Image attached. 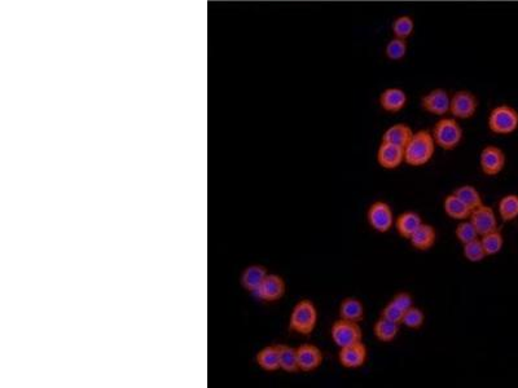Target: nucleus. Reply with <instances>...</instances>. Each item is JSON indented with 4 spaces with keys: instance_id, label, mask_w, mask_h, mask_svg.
<instances>
[{
    "instance_id": "obj_1",
    "label": "nucleus",
    "mask_w": 518,
    "mask_h": 388,
    "mask_svg": "<svg viewBox=\"0 0 518 388\" xmlns=\"http://www.w3.org/2000/svg\"><path fill=\"white\" fill-rule=\"evenodd\" d=\"M436 141L431 131L420 129L405 146V163L410 167H422L428 164L436 153Z\"/></svg>"
},
{
    "instance_id": "obj_2",
    "label": "nucleus",
    "mask_w": 518,
    "mask_h": 388,
    "mask_svg": "<svg viewBox=\"0 0 518 388\" xmlns=\"http://www.w3.org/2000/svg\"><path fill=\"white\" fill-rule=\"evenodd\" d=\"M319 315L316 306L310 299L296 303L289 316V330L302 337H310L315 332Z\"/></svg>"
},
{
    "instance_id": "obj_3",
    "label": "nucleus",
    "mask_w": 518,
    "mask_h": 388,
    "mask_svg": "<svg viewBox=\"0 0 518 388\" xmlns=\"http://www.w3.org/2000/svg\"><path fill=\"white\" fill-rule=\"evenodd\" d=\"M431 135L438 148L443 150H453L462 144L464 131L456 118L441 117V119L431 129Z\"/></svg>"
},
{
    "instance_id": "obj_4",
    "label": "nucleus",
    "mask_w": 518,
    "mask_h": 388,
    "mask_svg": "<svg viewBox=\"0 0 518 388\" xmlns=\"http://www.w3.org/2000/svg\"><path fill=\"white\" fill-rule=\"evenodd\" d=\"M488 129L495 135L508 136L518 129V112L508 104L495 106L487 118Z\"/></svg>"
},
{
    "instance_id": "obj_5",
    "label": "nucleus",
    "mask_w": 518,
    "mask_h": 388,
    "mask_svg": "<svg viewBox=\"0 0 518 388\" xmlns=\"http://www.w3.org/2000/svg\"><path fill=\"white\" fill-rule=\"evenodd\" d=\"M365 218L368 221V226H371L374 232L381 233V235L390 232V229L394 226V223H396L393 210L390 205L385 201H376V202L371 203L367 210Z\"/></svg>"
},
{
    "instance_id": "obj_6",
    "label": "nucleus",
    "mask_w": 518,
    "mask_h": 388,
    "mask_svg": "<svg viewBox=\"0 0 518 388\" xmlns=\"http://www.w3.org/2000/svg\"><path fill=\"white\" fill-rule=\"evenodd\" d=\"M331 338L339 348L348 347L363 342V332L360 323L339 318L331 328Z\"/></svg>"
},
{
    "instance_id": "obj_7",
    "label": "nucleus",
    "mask_w": 518,
    "mask_h": 388,
    "mask_svg": "<svg viewBox=\"0 0 518 388\" xmlns=\"http://www.w3.org/2000/svg\"><path fill=\"white\" fill-rule=\"evenodd\" d=\"M478 105L477 96L473 92L468 89H460L451 95L450 114L457 121L470 119L477 113Z\"/></svg>"
},
{
    "instance_id": "obj_8",
    "label": "nucleus",
    "mask_w": 518,
    "mask_h": 388,
    "mask_svg": "<svg viewBox=\"0 0 518 388\" xmlns=\"http://www.w3.org/2000/svg\"><path fill=\"white\" fill-rule=\"evenodd\" d=\"M507 157L504 150L496 146H486L479 153V169L482 174L493 178L505 169Z\"/></svg>"
},
{
    "instance_id": "obj_9",
    "label": "nucleus",
    "mask_w": 518,
    "mask_h": 388,
    "mask_svg": "<svg viewBox=\"0 0 518 388\" xmlns=\"http://www.w3.org/2000/svg\"><path fill=\"white\" fill-rule=\"evenodd\" d=\"M451 105V95L445 89H434L429 91L427 95L421 98V109L425 113L445 117L450 113Z\"/></svg>"
},
{
    "instance_id": "obj_10",
    "label": "nucleus",
    "mask_w": 518,
    "mask_h": 388,
    "mask_svg": "<svg viewBox=\"0 0 518 388\" xmlns=\"http://www.w3.org/2000/svg\"><path fill=\"white\" fill-rule=\"evenodd\" d=\"M469 220L477 229L479 237L499 229L496 212L491 206H487L485 203L477 209L470 211Z\"/></svg>"
},
{
    "instance_id": "obj_11",
    "label": "nucleus",
    "mask_w": 518,
    "mask_h": 388,
    "mask_svg": "<svg viewBox=\"0 0 518 388\" xmlns=\"http://www.w3.org/2000/svg\"><path fill=\"white\" fill-rule=\"evenodd\" d=\"M376 160L384 170H397L405 163V148L381 141Z\"/></svg>"
},
{
    "instance_id": "obj_12",
    "label": "nucleus",
    "mask_w": 518,
    "mask_h": 388,
    "mask_svg": "<svg viewBox=\"0 0 518 388\" xmlns=\"http://www.w3.org/2000/svg\"><path fill=\"white\" fill-rule=\"evenodd\" d=\"M300 372L312 373L317 370L324 361L323 351L312 343H303L297 347Z\"/></svg>"
},
{
    "instance_id": "obj_13",
    "label": "nucleus",
    "mask_w": 518,
    "mask_h": 388,
    "mask_svg": "<svg viewBox=\"0 0 518 388\" xmlns=\"http://www.w3.org/2000/svg\"><path fill=\"white\" fill-rule=\"evenodd\" d=\"M285 291H286V285H285L283 277L275 275V273H268L265 281L254 294L263 302L274 303L283 298Z\"/></svg>"
},
{
    "instance_id": "obj_14",
    "label": "nucleus",
    "mask_w": 518,
    "mask_h": 388,
    "mask_svg": "<svg viewBox=\"0 0 518 388\" xmlns=\"http://www.w3.org/2000/svg\"><path fill=\"white\" fill-rule=\"evenodd\" d=\"M368 360V348L363 342L340 348L339 363L345 369H359L365 366Z\"/></svg>"
},
{
    "instance_id": "obj_15",
    "label": "nucleus",
    "mask_w": 518,
    "mask_h": 388,
    "mask_svg": "<svg viewBox=\"0 0 518 388\" xmlns=\"http://www.w3.org/2000/svg\"><path fill=\"white\" fill-rule=\"evenodd\" d=\"M408 103V96L405 89L399 87H388L384 89L379 97L381 109L386 113H398L403 110Z\"/></svg>"
},
{
    "instance_id": "obj_16",
    "label": "nucleus",
    "mask_w": 518,
    "mask_h": 388,
    "mask_svg": "<svg viewBox=\"0 0 518 388\" xmlns=\"http://www.w3.org/2000/svg\"><path fill=\"white\" fill-rule=\"evenodd\" d=\"M437 229L431 224L422 223L420 228L413 233L412 237L408 240L415 250L429 251L434 247L437 242Z\"/></svg>"
},
{
    "instance_id": "obj_17",
    "label": "nucleus",
    "mask_w": 518,
    "mask_h": 388,
    "mask_svg": "<svg viewBox=\"0 0 518 388\" xmlns=\"http://www.w3.org/2000/svg\"><path fill=\"white\" fill-rule=\"evenodd\" d=\"M422 218L420 214L415 211H405L398 215L394 223V228L397 229L398 235L405 240H410L413 233L420 228L422 224Z\"/></svg>"
},
{
    "instance_id": "obj_18",
    "label": "nucleus",
    "mask_w": 518,
    "mask_h": 388,
    "mask_svg": "<svg viewBox=\"0 0 518 388\" xmlns=\"http://www.w3.org/2000/svg\"><path fill=\"white\" fill-rule=\"evenodd\" d=\"M340 318L360 323L365 317V308L363 302L355 297H348L342 299L339 308Z\"/></svg>"
},
{
    "instance_id": "obj_19",
    "label": "nucleus",
    "mask_w": 518,
    "mask_h": 388,
    "mask_svg": "<svg viewBox=\"0 0 518 388\" xmlns=\"http://www.w3.org/2000/svg\"><path fill=\"white\" fill-rule=\"evenodd\" d=\"M255 363L265 372L272 373L280 370V354L279 346L271 344L259 349L255 355Z\"/></svg>"
},
{
    "instance_id": "obj_20",
    "label": "nucleus",
    "mask_w": 518,
    "mask_h": 388,
    "mask_svg": "<svg viewBox=\"0 0 518 388\" xmlns=\"http://www.w3.org/2000/svg\"><path fill=\"white\" fill-rule=\"evenodd\" d=\"M413 129L405 123H397L385 129L381 141L405 148L413 136Z\"/></svg>"
},
{
    "instance_id": "obj_21",
    "label": "nucleus",
    "mask_w": 518,
    "mask_h": 388,
    "mask_svg": "<svg viewBox=\"0 0 518 388\" xmlns=\"http://www.w3.org/2000/svg\"><path fill=\"white\" fill-rule=\"evenodd\" d=\"M267 275V269L263 266L253 264L244 269L243 275H241V285L245 290L255 292Z\"/></svg>"
},
{
    "instance_id": "obj_22",
    "label": "nucleus",
    "mask_w": 518,
    "mask_h": 388,
    "mask_svg": "<svg viewBox=\"0 0 518 388\" xmlns=\"http://www.w3.org/2000/svg\"><path fill=\"white\" fill-rule=\"evenodd\" d=\"M400 332V323H393L384 317H379V320L373 325V335L381 343H391L396 340Z\"/></svg>"
},
{
    "instance_id": "obj_23",
    "label": "nucleus",
    "mask_w": 518,
    "mask_h": 388,
    "mask_svg": "<svg viewBox=\"0 0 518 388\" xmlns=\"http://www.w3.org/2000/svg\"><path fill=\"white\" fill-rule=\"evenodd\" d=\"M443 211L446 215L456 221H462L469 219L470 210L455 195L447 194L443 200Z\"/></svg>"
},
{
    "instance_id": "obj_24",
    "label": "nucleus",
    "mask_w": 518,
    "mask_h": 388,
    "mask_svg": "<svg viewBox=\"0 0 518 388\" xmlns=\"http://www.w3.org/2000/svg\"><path fill=\"white\" fill-rule=\"evenodd\" d=\"M460 201H462L470 211L477 209L479 206L484 205V198L482 194L478 190L476 186L465 184V186L456 188L453 192Z\"/></svg>"
},
{
    "instance_id": "obj_25",
    "label": "nucleus",
    "mask_w": 518,
    "mask_h": 388,
    "mask_svg": "<svg viewBox=\"0 0 518 388\" xmlns=\"http://www.w3.org/2000/svg\"><path fill=\"white\" fill-rule=\"evenodd\" d=\"M499 218L505 223L514 221L518 218V194H505L498 203Z\"/></svg>"
},
{
    "instance_id": "obj_26",
    "label": "nucleus",
    "mask_w": 518,
    "mask_h": 388,
    "mask_svg": "<svg viewBox=\"0 0 518 388\" xmlns=\"http://www.w3.org/2000/svg\"><path fill=\"white\" fill-rule=\"evenodd\" d=\"M277 346H279V354H280V369L289 374L300 372L297 348L291 347L288 344H277Z\"/></svg>"
},
{
    "instance_id": "obj_27",
    "label": "nucleus",
    "mask_w": 518,
    "mask_h": 388,
    "mask_svg": "<svg viewBox=\"0 0 518 388\" xmlns=\"http://www.w3.org/2000/svg\"><path fill=\"white\" fill-rule=\"evenodd\" d=\"M479 240H481V243L484 246V250H485L487 257L498 255L503 250L504 235H503L500 229H496L494 232L481 235Z\"/></svg>"
},
{
    "instance_id": "obj_28",
    "label": "nucleus",
    "mask_w": 518,
    "mask_h": 388,
    "mask_svg": "<svg viewBox=\"0 0 518 388\" xmlns=\"http://www.w3.org/2000/svg\"><path fill=\"white\" fill-rule=\"evenodd\" d=\"M391 32H393V37L407 41L415 32V21L412 17L408 15L397 17L391 25Z\"/></svg>"
},
{
    "instance_id": "obj_29",
    "label": "nucleus",
    "mask_w": 518,
    "mask_h": 388,
    "mask_svg": "<svg viewBox=\"0 0 518 388\" xmlns=\"http://www.w3.org/2000/svg\"><path fill=\"white\" fill-rule=\"evenodd\" d=\"M455 237L462 245H465V243L472 242L479 238V235L469 219H467V220L459 221V224L455 228Z\"/></svg>"
},
{
    "instance_id": "obj_30",
    "label": "nucleus",
    "mask_w": 518,
    "mask_h": 388,
    "mask_svg": "<svg viewBox=\"0 0 518 388\" xmlns=\"http://www.w3.org/2000/svg\"><path fill=\"white\" fill-rule=\"evenodd\" d=\"M407 51H408L407 41L393 37L385 47V55L391 61H400L405 58Z\"/></svg>"
},
{
    "instance_id": "obj_31",
    "label": "nucleus",
    "mask_w": 518,
    "mask_h": 388,
    "mask_svg": "<svg viewBox=\"0 0 518 388\" xmlns=\"http://www.w3.org/2000/svg\"><path fill=\"white\" fill-rule=\"evenodd\" d=\"M462 255L470 263H481L487 258L479 238L472 241V242L462 245Z\"/></svg>"
},
{
    "instance_id": "obj_32",
    "label": "nucleus",
    "mask_w": 518,
    "mask_h": 388,
    "mask_svg": "<svg viewBox=\"0 0 518 388\" xmlns=\"http://www.w3.org/2000/svg\"><path fill=\"white\" fill-rule=\"evenodd\" d=\"M424 323H425V313L422 312V309L415 306L407 309L402 318V325L412 330H419Z\"/></svg>"
},
{
    "instance_id": "obj_33",
    "label": "nucleus",
    "mask_w": 518,
    "mask_h": 388,
    "mask_svg": "<svg viewBox=\"0 0 518 388\" xmlns=\"http://www.w3.org/2000/svg\"><path fill=\"white\" fill-rule=\"evenodd\" d=\"M405 315V311L396 306L391 300L388 302L385 307L381 309L380 317H384L386 320H390L393 323H400L402 325V318Z\"/></svg>"
},
{
    "instance_id": "obj_34",
    "label": "nucleus",
    "mask_w": 518,
    "mask_h": 388,
    "mask_svg": "<svg viewBox=\"0 0 518 388\" xmlns=\"http://www.w3.org/2000/svg\"><path fill=\"white\" fill-rule=\"evenodd\" d=\"M391 302H393L396 306L400 308V309H403L405 312L407 309H410V308L413 307L412 295H411L410 292H405V291H402V292H398V294H396V295L393 297Z\"/></svg>"
}]
</instances>
